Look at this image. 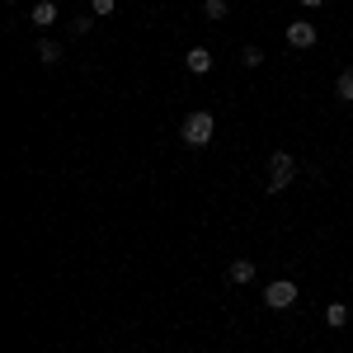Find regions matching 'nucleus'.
I'll list each match as a JSON object with an SVG mask.
<instances>
[{
  "label": "nucleus",
  "instance_id": "obj_1",
  "mask_svg": "<svg viewBox=\"0 0 353 353\" xmlns=\"http://www.w3.org/2000/svg\"><path fill=\"white\" fill-rule=\"evenodd\" d=\"M212 137H217V118H212V113H203V109L189 113V118L179 123V141L193 146V151H198V146H208Z\"/></svg>",
  "mask_w": 353,
  "mask_h": 353
},
{
  "label": "nucleus",
  "instance_id": "obj_2",
  "mask_svg": "<svg viewBox=\"0 0 353 353\" xmlns=\"http://www.w3.org/2000/svg\"><path fill=\"white\" fill-rule=\"evenodd\" d=\"M292 174H297V161H292L288 151H273L269 156V193H283L292 184Z\"/></svg>",
  "mask_w": 353,
  "mask_h": 353
},
{
  "label": "nucleus",
  "instance_id": "obj_3",
  "mask_svg": "<svg viewBox=\"0 0 353 353\" xmlns=\"http://www.w3.org/2000/svg\"><path fill=\"white\" fill-rule=\"evenodd\" d=\"M264 301H269L273 311H288V306L297 301V283H288V278H278V283H269V288H264Z\"/></svg>",
  "mask_w": 353,
  "mask_h": 353
},
{
  "label": "nucleus",
  "instance_id": "obj_4",
  "mask_svg": "<svg viewBox=\"0 0 353 353\" xmlns=\"http://www.w3.org/2000/svg\"><path fill=\"white\" fill-rule=\"evenodd\" d=\"M288 48H316V24L297 19V24L288 28Z\"/></svg>",
  "mask_w": 353,
  "mask_h": 353
},
{
  "label": "nucleus",
  "instance_id": "obj_5",
  "mask_svg": "<svg viewBox=\"0 0 353 353\" xmlns=\"http://www.w3.org/2000/svg\"><path fill=\"white\" fill-rule=\"evenodd\" d=\"M184 66H189L193 76H208V71H212V52H208V48H193V52L184 57Z\"/></svg>",
  "mask_w": 353,
  "mask_h": 353
},
{
  "label": "nucleus",
  "instance_id": "obj_6",
  "mask_svg": "<svg viewBox=\"0 0 353 353\" xmlns=\"http://www.w3.org/2000/svg\"><path fill=\"white\" fill-rule=\"evenodd\" d=\"M325 325H334V330L349 325V306H344V301H330L325 306Z\"/></svg>",
  "mask_w": 353,
  "mask_h": 353
},
{
  "label": "nucleus",
  "instance_id": "obj_7",
  "mask_svg": "<svg viewBox=\"0 0 353 353\" xmlns=\"http://www.w3.org/2000/svg\"><path fill=\"white\" fill-rule=\"evenodd\" d=\"M226 278H231V283H254V264H250V259H236V264L226 269Z\"/></svg>",
  "mask_w": 353,
  "mask_h": 353
},
{
  "label": "nucleus",
  "instance_id": "obj_8",
  "mask_svg": "<svg viewBox=\"0 0 353 353\" xmlns=\"http://www.w3.org/2000/svg\"><path fill=\"white\" fill-rule=\"evenodd\" d=\"M52 19H57V5H52V0H38V5H33V24L48 28Z\"/></svg>",
  "mask_w": 353,
  "mask_h": 353
},
{
  "label": "nucleus",
  "instance_id": "obj_9",
  "mask_svg": "<svg viewBox=\"0 0 353 353\" xmlns=\"http://www.w3.org/2000/svg\"><path fill=\"white\" fill-rule=\"evenodd\" d=\"M334 94H339L344 104H353V71H339V81H334Z\"/></svg>",
  "mask_w": 353,
  "mask_h": 353
},
{
  "label": "nucleus",
  "instance_id": "obj_10",
  "mask_svg": "<svg viewBox=\"0 0 353 353\" xmlns=\"http://www.w3.org/2000/svg\"><path fill=\"white\" fill-rule=\"evenodd\" d=\"M226 10H231L226 0H203V14H208V19H226Z\"/></svg>",
  "mask_w": 353,
  "mask_h": 353
},
{
  "label": "nucleus",
  "instance_id": "obj_11",
  "mask_svg": "<svg viewBox=\"0 0 353 353\" xmlns=\"http://www.w3.org/2000/svg\"><path fill=\"white\" fill-rule=\"evenodd\" d=\"M57 57H61V48H57L52 38H43V43H38V61H57Z\"/></svg>",
  "mask_w": 353,
  "mask_h": 353
},
{
  "label": "nucleus",
  "instance_id": "obj_12",
  "mask_svg": "<svg viewBox=\"0 0 353 353\" xmlns=\"http://www.w3.org/2000/svg\"><path fill=\"white\" fill-rule=\"evenodd\" d=\"M241 61H245V66H259L264 52H259V48H241Z\"/></svg>",
  "mask_w": 353,
  "mask_h": 353
},
{
  "label": "nucleus",
  "instance_id": "obj_13",
  "mask_svg": "<svg viewBox=\"0 0 353 353\" xmlns=\"http://www.w3.org/2000/svg\"><path fill=\"white\" fill-rule=\"evenodd\" d=\"M90 28H94V24H90V19H85V14H81V19H71V38H85V33H90Z\"/></svg>",
  "mask_w": 353,
  "mask_h": 353
},
{
  "label": "nucleus",
  "instance_id": "obj_14",
  "mask_svg": "<svg viewBox=\"0 0 353 353\" xmlns=\"http://www.w3.org/2000/svg\"><path fill=\"white\" fill-rule=\"evenodd\" d=\"M113 5H118V0H90V10H94V14H113Z\"/></svg>",
  "mask_w": 353,
  "mask_h": 353
},
{
  "label": "nucleus",
  "instance_id": "obj_15",
  "mask_svg": "<svg viewBox=\"0 0 353 353\" xmlns=\"http://www.w3.org/2000/svg\"><path fill=\"white\" fill-rule=\"evenodd\" d=\"M301 5H321V0H301Z\"/></svg>",
  "mask_w": 353,
  "mask_h": 353
}]
</instances>
